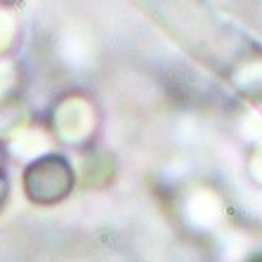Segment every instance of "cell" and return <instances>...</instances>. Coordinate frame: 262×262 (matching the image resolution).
Here are the masks:
<instances>
[{
  "label": "cell",
  "instance_id": "1",
  "mask_svg": "<svg viewBox=\"0 0 262 262\" xmlns=\"http://www.w3.org/2000/svg\"><path fill=\"white\" fill-rule=\"evenodd\" d=\"M73 170L61 156H43L29 165L24 175V189L33 203H57L71 191Z\"/></svg>",
  "mask_w": 262,
  "mask_h": 262
},
{
  "label": "cell",
  "instance_id": "2",
  "mask_svg": "<svg viewBox=\"0 0 262 262\" xmlns=\"http://www.w3.org/2000/svg\"><path fill=\"white\" fill-rule=\"evenodd\" d=\"M0 3H10V0H0Z\"/></svg>",
  "mask_w": 262,
  "mask_h": 262
}]
</instances>
